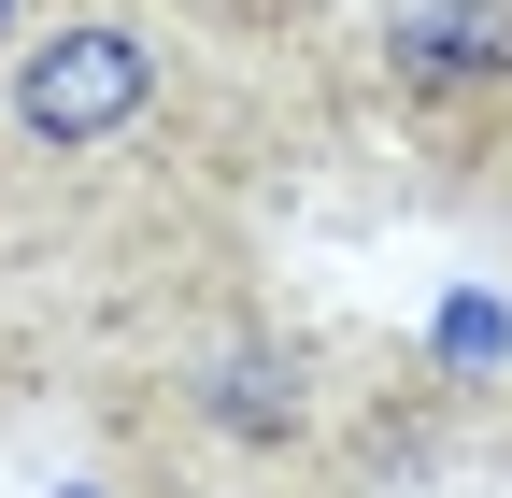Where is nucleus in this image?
I'll list each match as a JSON object with an SVG mask.
<instances>
[{"instance_id":"nucleus-1","label":"nucleus","mask_w":512,"mask_h":498,"mask_svg":"<svg viewBox=\"0 0 512 498\" xmlns=\"http://www.w3.org/2000/svg\"><path fill=\"white\" fill-rule=\"evenodd\" d=\"M143 100H157V43L128 15H72V29H43L15 57V129L43 157H86L114 129H143Z\"/></svg>"},{"instance_id":"nucleus-2","label":"nucleus","mask_w":512,"mask_h":498,"mask_svg":"<svg viewBox=\"0 0 512 498\" xmlns=\"http://www.w3.org/2000/svg\"><path fill=\"white\" fill-rule=\"evenodd\" d=\"M399 72H413V86H484V72H512V15H484V0H441V15L399 29Z\"/></svg>"},{"instance_id":"nucleus-3","label":"nucleus","mask_w":512,"mask_h":498,"mask_svg":"<svg viewBox=\"0 0 512 498\" xmlns=\"http://www.w3.org/2000/svg\"><path fill=\"white\" fill-rule=\"evenodd\" d=\"M200 413H228L242 442H285L299 427V370L285 356H228V370H200Z\"/></svg>"},{"instance_id":"nucleus-4","label":"nucleus","mask_w":512,"mask_h":498,"mask_svg":"<svg viewBox=\"0 0 512 498\" xmlns=\"http://www.w3.org/2000/svg\"><path fill=\"white\" fill-rule=\"evenodd\" d=\"M15 15H29V0H0V29H15Z\"/></svg>"}]
</instances>
